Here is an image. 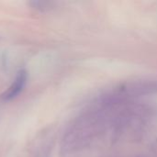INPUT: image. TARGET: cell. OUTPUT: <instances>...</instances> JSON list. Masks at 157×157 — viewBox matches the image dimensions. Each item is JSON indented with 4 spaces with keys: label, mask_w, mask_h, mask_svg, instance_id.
<instances>
[{
    "label": "cell",
    "mask_w": 157,
    "mask_h": 157,
    "mask_svg": "<svg viewBox=\"0 0 157 157\" xmlns=\"http://www.w3.org/2000/svg\"><path fill=\"white\" fill-rule=\"evenodd\" d=\"M28 79V74L25 70H20L14 82L11 84V86L1 95V98L3 100H11L17 97L24 89L26 83Z\"/></svg>",
    "instance_id": "cell-1"
}]
</instances>
